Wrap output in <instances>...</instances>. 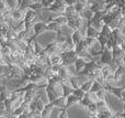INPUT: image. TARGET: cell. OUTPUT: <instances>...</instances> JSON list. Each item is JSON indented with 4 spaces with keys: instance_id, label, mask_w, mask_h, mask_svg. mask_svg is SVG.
<instances>
[{
    "instance_id": "obj_12",
    "label": "cell",
    "mask_w": 125,
    "mask_h": 118,
    "mask_svg": "<svg viewBox=\"0 0 125 118\" xmlns=\"http://www.w3.org/2000/svg\"><path fill=\"white\" fill-rule=\"evenodd\" d=\"M35 96H36V91H33V90L25 91V93L23 95V102L26 104H30L35 98Z\"/></svg>"
},
{
    "instance_id": "obj_34",
    "label": "cell",
    "mask_w": 125,
    "mask_h": 118,
    "mask_svg": "<svg viewBox=\"0 0 125 118\" xmlns=\"http://www.w3.org/2000/svg\"><path fill=\"white\" fill-rule=\"evenodd\" d=\"M102 88H103V85H101L100 83H98V82L93 81L90 92H91V93H97V92H99L100 90H102Z\"/></svg>"
},
{
    "instance_id": "obj_45",
    "label": "cell",
    "mask_w": 125,
    "mask_h": 118,
    "mask_svg": "<svg viewBox=\"0 0 125 118\" xmlns=\"http://www.w3.org/2000/svg\"><path fill=\"white\" fill-rule=\"evenodd\" d=\"M116 4L121 8V7H125V0H115Z\"/></svg>"
},
{
    "instance_id": "obj_2",
    "label": "cell",
    "mask_w": 125,
    "mask_h": 118,
    "mask_svg": "<svg viewBox=\"0 0 125 118\" xmlns=\"http://www.w3.org/2000/svg\"><path fill=\"white\" fill-rule=\"evenodd\" d=\"M61 55H62V65H64V66L73 65L75 61L77 60V57H78V55L76 54L75 50H70V51H67V52L61 53Z\"/></svg>"
},
{
    "instance_id": "obj_13",
    "label": "cell",
    "mask_w": 125,
    "mask_h": 118,
    "mask_svg": "<svg viewBox=\"0 0 125 118\" xmlns=\"http://www.w3.org/2000/svg\"><path fill=\"white\" fill-rule=\"evenodd\" d=\"M86 64H87V62L84 61L83 59H81V57L78 56L77 60L75 61V63H73V67H75L76 72H77V73H80V72H81V71L84 68Z\"/></svg>"
},
{
    "instance_id": "obj_26",
    "label": "cell",
    "mask_w": 125,
    "mask_h": 118,
    "mask_svg": "<svg viewBox=\"0 0 125 118\" xmlns=\"http://www.w3.org/2000/svg\"><path fill=\"white\" fill-rule=\"evenodd\" d=\"M54 22H56L57 24H59L61 26H65V24H67V18L65 17V15H62V14H61V15H57L56 18H55L54 20H53Z\"/></svg>"
},
{
    "instance_id": "obj_15",
    "label": "cell",
    "mask_w": 125,
    "mask_h": 118,
    "mask_svg": "<svg viewBox=\"0 0 125 118\" xmlns=\"http://www.w3.org/2000/svg\"><path fill=\"white\" fill-rule=\"evenodd\" d=\"M77 104H79V99L73 96V94L66 97V110L68 109V108L73 107V106L77 105Z\"/></svg>"
},
{
    "instance_id": "obj_5",
    "label": "cell",
    "mask_w": 125,
    "mask_h": 118,
    "mask_svg": "<svg viewBox=\"0 0 125 118\" xmlns=\"http://www.w3.org/2000/svg\"><path fill=\"white\" fill-rule=\"evenodd\" d=\"M65 8H66V6H65V3L62 1V0H55L54 3H53L47 10H50V11H52V12L56 13V14L61 15L64 13Z\"/></svg>"
},
{
    "instance_id": "obj_42",
    "label": "cell",
    "mask_w": 125,
    "mask_h": 118,
    "mask_svg": "<svg viewBox=\"0 0 125 118\" xmlns=\"http://www.w3.org/2000/svg\"><path fill=\"white\" fill-rule=\"evenodd\" d=\"M62 1L65 3V6L68 7V6H75L78 2V0H62Z\"/></svg>"
},
{
    "instance_id": "obj_30",
    "label": "cell",
    "mask_w": 125,
    "mask_h": 118,
    "mask_svg": "<svg viewBox=\"0 0 125 118\" xmlns=\"http://www.w3.org/2000/svg\"><path fill=\"white\" fill-rule=\"evenodd\" d=\"M59 32H61L62 34H64L65 37H70L71 33L73 32V30H71V29L69 28L67 24H65V26H62L61 28V31H59Z\"/></svg>"
},
{
    "instance_id": "obj_43",
    "label": "cell",
    "mask_w": 125,
    "mask_h": 118,
    "mask_svg": "<svg viewBox=\"0 0 125 118\" xmlns=\"http://www.w3.org/2000/svg\"><path fill=\"white\" fill-rule=\"evenodd\" d=\"M58 118H69L68 112H67L66 109L61 110V112H59V114H58Z\"/></svg>"
},
{
    "instance_id": "obj_25",
    "label": "cell",
    "mask_w": 125,
    "mask_h": 118,
    "mask_svg": "<svg viewBox=\"0 0 125 118\" xmlns=\"http://www.w3.org/2000/svg\"><path fill=\"white\" fill-rule=\"evenodd\" d=\"M86 109H87V112H88V114L90 115V116L98 114V108H97V105H95L94 103H90L88 106H87Z\"/></svg>"
},
{
    "instance_id": "obj_1",
    "label": "cell",
    "mask_w": 125,
    "mask_h": 118,
    "mask_svg": "<svg viewBox=\"0 0 125 118\" xmlns=\"http://www.w3.org/2000/svg\"><path fill=\"white\" fill-rule=\"evenodd\" d=\"M113 62V57H112V53H111V50H108L106 48L103 49L101 55L97 59V63L98 65L101 67L103 65H110Z\"/></svg>"
},
{
    "instance_id": "obj_21",
    "label": "cell",
    "mask_w": 125,
    "mask_h": 118,
    "mask_svg": "<svg viewBox=\"0 0 125 118\" xmlns=\"http://www.w3.org/2000/svg\"><path fill=\"white\" fill-rule=\"evenodd\" d=\"M25 11V10H24ZM24 11L23 10H20V9H17L12 12L13 15V19H14L15 22H21L23 21V17H24Z\"/></svg>"
},
{
    "instance_id": "obj_37",
    "label": "cell",
    "mask_w": 125,
    "mask_h": 118,
    "mask_svg": "<svg viewBox=\"0 0 125 118\" xmlns=\"http://www.w3.org/2000/svg\"><path fill=\"white\" fill-rule=\"evenodd\" d=\"M14 32L15 33H18V32H20V31H23V30H25V22L24 21H21V22H18L17 23V26H14Z\"/></svg>"
},
{
    "instance_id": "obj_51",
    "label": "cell",
    "mask_w": 125,
    "mask_h": 118,
    "mask_svg": "<svg viewBox=\"0 0 125 118\" xmlns=\"http://www.w3.org/2000/svg\"><path fill=\"white\" fill-rule=\"evenodd\" d=\"M122 116H123V118H125V105L123 107V112H122Z\"/></svg>"
},
{
    "instance_id": "obj_52",
    "label": "cell",
    "mask_w": 125,
    "mask_h": 118,
    "mask_svg": "<svg viewBox=\"0 0 125 118\" xmlns=\"http://www.w3.org/2000/svg\"><path fill=\"white\" fill-rule=\"evenodd\" d=\"M90 118H98L97 115H92V116H90Z\"/></svg>"
},
{
    "instance_id": "obj_9",
    "label": "cell",
    "mask_w": 125,
    "mask_h": 118,
    "mask_svg": "<svg viewBox=\"0 0 125 118\" xmlns=\"http://www.w3.org/2000/svg\"><path fill=\"white\" fill-rule=\"evenodd\" d=\"M52 104H53V106H54V108H57V109H59V110L66 109V97H64V96L57 97Z\"/></svg>"
},
{
    "instance_id": "obj_19",
    "label": "cell",
    "mask_w": 125,
    "mask_h": 118,
    "mask_svg": "<svg viewBox=\"0 0 125 118\" xmlns=\"http://www.w3.org/2000/svg\"><path fill=\"white\" fill-rule=\"evenodd\" d=\"M100 68H101V74H102V76L104 77V79H105L108 76H110L111 74L114 73V71H113V68L111 67V65H103Z\"/></svg>"
},
{
    "instance_id": "obj_8",
    "label": "cell",
    "mask_w": 125,
    "mask_h": 118,
    "mask_svg": "<svg viewBox=\"0 0 125 118\" xmlns=\"http://www.w3.org/2000/svg\"><path fill=\"white\" fill-rule=\"evenodd\" d=\"M83 38H84V35L82 34V32L80 30H75L70 35V39H71V41H73V44L75 48L82 41Z\"/></svg>"
},
{
    "instance_id": "obj_3",
    "label": "cell",
    "mask_w": 125,
    "mask_h": 118,
    "mask_svg": "<svg viewBox=\"0 0 125 118\" xmlns=\"http://www.w3.org/2000/svg\"><path fill=\"white\" fill-rule=\"evenodd\" d=\"M45 32H47L46 29V23L43 21H37L33 26V39H37L40 35L44 34Z\"/></svg>"
},
{
    "instance_id": "obj_4",
    "label": "cell",
    "mask_w": 125,
    "mask_h": 118,
    "mask_svg": "<svg viewBox=\"0 0 125 118\" xmlns=\"http://www.w3.org/2000/svg\"><path fill=\"white\" fill-rule=\"evenodd\" d=\"M23 21L25 22V23H29V24H34L35 22L40 21L39 14H37L36 12H34L33 10H31V9H26V10L24 11Z\"/></svg>"
},
{
    "instance_id": "obj_39",
    "label": "cell",
    "mask_w": 125,
    "mask_h": 118,
    "mask_svg": "<svg viewBox=\"0 0 125 118\" xmlns=\"http://www.w3.org/2000/svg\"><path fill=\"white\" fill-rule=\"evenodd\" d=\"M87 97H88L89 98V101L91 102V103H97L98 101H99V99H98V97H97V94H95V93H91V92H89V93H87Z\"/></svg>"
},
{
    "instance_id": "obj_47",
    "label": "cell",
    "mask_w": 125,
    "mask_h": 118,
    "mask_svg": "<svg viewBox=\"0 0 125 118\" xmlns=\"http://www.w3.org/2000/svg\"><path fill=\"white\" fill-rule=\"evenodd\" d=\"M120 12H121V17L122 18H125V7H121V10H120Z\"/></svg>"
},
{
    "instance_id": "obj_7",
    "label": "cell",
    "mask_w": 125,
    "mask_h": 118,
    "mask_svg": "<svg viewBox=\"0 0 125 118\" xmlns=\"http://www.w3.org/2000/svg\"><path fill=\"white\" fill-rule=\"evenodd\" d=\"M48 63L51 66H56V65H62V60L61 53H53V54L48 55Z\"/></svg>"
},
{
    "instance_id": "obj_27",
    "label": "cell",
    "mask_w": 125,
    "mask_h": 118,
    "mask_svg": "<svg viewBox=\"0 0 125 118\" xmlns=\"http://www.w3.org/2000/svg\"><path fill=\"white\" fill-rule=\"evenodd\" d=\"M100 34L103 35V37H106L109 38L111 34H112V30L110 29V26H106V24H104L103 26H102V29L100 30Z\"/></svg>"
},
{
    "instance_id": "obj_35",
    "label": "cell",
    "mask_w": 125,
    "mask_h": 118,
    "mask_svg": "<svg viewBox=\"0 0 125 118\" xmlns=\"http://www.w3.org/2000/svg\"><path fill=\"white\" fill-rule=\"evenodd\" d=\"M62 96H64V97H67V96H69V95L73 94V87H69V86H64V85H62Z\"/></svg>"
},
{
    "instance_id": "obj_23",
    "label": "cell",
    "mask_w": 125,
    "mask_h": 118,
    "mask_svg": "<svg viewBox=\"0 0 125 118\" xmlns=\"http://www.w3.org/2000/svg\"><path fill=\"white\" fill-rule=\"evenodd\" d=\"M80 15H81V17L83 18V19L86 20V21H88V22H89L91 19H92V17H93V12H92V11H91L89 8H86L81 13H80Z\"/></svg>"
},
{
    "instance_id": "obj_46",
    "label": "cell",
    "mask_w": 125,
    "mask_h": 118,
    "mask_svg": "<svg viewBox=\"0 0 125 118\" xmlns=\"http://www.w3.org/2000/svg\"><path fill=\"white\" fill-rule=\"evenodd\" d=\"M104 3H105V7H106V6H110V4L116 3V2H115V0H104Z\"/></svg>"
},
{
    "instance_id": "obj_18",
    "label": "cell",
    "mask_w": 125,
    "mask_h": 118,
    "mask_svg": "<svg viewBox=\"0 0 125 118\" xmlns=\"http://www.w3.org/2000/svg\"><path fill=\"white\" fill-rule=\"evenodd\" d=\"M75 52H76V54H79V53H81V52H83V51H88V45H87V42H86V40H84V38L82 39V41L80 42L79 44H78L77 46H76L75 49Z\"/></svg>"
},
{
    "instance_id": "obj_6",
    "label": "cell",
    "mask_w": 125,
    "mask_h": 118,
    "mask_svg": "<svg viewBox=\"0 0 125 118\" xmlns=\"http://www.w3.org/2000/svg\"><path fill=\"white\" fill-rule=\"evenodd\" d=\"M111 53H112V57H113V62H121L122 57L124 56L125 52L123 51V49L120 45H115L112 48L111 50Z\"/></svg>"
},
{
    "instance_id": "obj_36",
    "label": "cell",
    "mask_w": 125,
    "mask_h": 118,
    "mask_svg": "<svg viewBox=\"0 0 125 118\" xmlns=\"http://www.w3.org/2000/svg\"><path fill=\"white\" fill-rule=\"evenodd\" d=\"M108 39H109V38L103 37V35H101V34H99V37L97 38L98 42H99V44H100V45H101V48H102V49H103V48H105V45H106V42H108Z\"/></svg>"
},
{
    "instance_id": "obj_48",
    "label": "cell",
    "mask_w": 125,
    "mask_h": 118,
    "mask_svg": "<svg viewBox=\"0 0 125 118\" xmlns=\"http://www.w3.org/2000/svg\"><path fill=\"white\" fill-rule=\"evenodd\" d=\"M2 23H4V18L2 15V13H0V24H2Z\"/></svg>"
},
{
    "instance_id": "obj_41",
    "label": "cell",
    "mask_w": 125,
    "mask_h": 118,
    "mask_svg": "<svg viewBox=\"0 0 125 118\" xmlns=\"http://www.w3.org/2000/svg\"><path fill=\"white\" fill-rule=\"evenodd\" d=\"M6 10H8V6L6 3V0H0V13H3Z\"/></svg>"
},
{
    "instance_id": "obj_53",
    "label": "cell",
    "mask_w": 125,
    "mask_h": 118,
    "mask_svg": "<svg viewBox=\"0 0 125 118\" xmlns=\"http://www.w3.org/2000/svg\"><path fill=\"white\" fill-rule=\"evenodd\" d=\"M0 53H1V43H0Z\"/></svg>"
},
{
    "instance_id": "obj_44",
    "label": "cell",
    "mask_w": 125,
    "mask_h": 118,
    "mask_svg": "<svg viewBox=\"0 0 125 118\" xmlns=\"http://www.w3.org/2000/svg\"><path fill=\"white\" fill-rule=\"evenodd\" d=\"M120 102H121L123 105H125V87H123L121 93V97H120Z\"/></svg>"
},
{
    "instance_id": "obj_32",
    "label": "cell",
    "mask_w": 125,
    "mask_h": 118,
    "mask_svg": "<svg viewBox=\"0 0 125 118\" xmlns=\"http://www.w3.org/2000/svg\"><path fill=\"white\" fill-rule=\"evenodd\" d=\"M73 8H75L76 12H77L78 14H80V13H81L82 11H83L84 9H86V6H84V4L82 3V2L80 1V0H78V2L75 4V6H73Z\"/></svg>"
},
{
    "instance_id": "obj_20",
    "label": "cell",
    "mask_w": 125,
    "mask_h": 118,
    "mask_svg": "<svg viewBox=\"0 0 125 118\" xmlns=\"http://www.w3.org/2000/svg\"><path fill=\"white\" fill-rule=\"evenodd\" d=\"M29 9H31V10H33L34 12H36L37 14H40V13L44 10V7L42 6V3L40 1H34L30 7H29Z\"/></svg>"
},
{
    "instance_id": "obj_31",
    "label": "cell",
    "mask_w": 125,
    "mask_h": 118,
    "mask_svg": "<svg viewBox=\"0 0 125 118\" xmlns=\"http://www.w3.org/2000/svg\"><path fill=\"white\" fill-rule=\"evenodd\" d=\"M17 41H28V34H26V31H20L17 33V38H15Z\"/></svg>"
},
{
    "instance_id": "obj_22",
    "label": "cell",
    "mask_w": 125,
    "mask_h": 118,
    "mask_svg": "<svg viewBox=\"0 0 125 118\" xmlns=\"http://www.w3.org/2000/svg\"><path fill=\"white\" fill-rule=\"evenodd\" d=\"M95 105H97V108H98V113H99V112H104V110L110 109L105 99H101V101H98L97 103H95Z\"/></svg>"
},
{
    "instance_id": "obj_11",
    "label": "cell",
    "mask_w": 125,
    "mask_h": 118,
    "mask_svg": "<svg viewBox=\"0 0 125 118\" xmlns=\"http://www.w3.org/2000/svg\"><path fill=\"white\" fill-rule=\"evenodd\" d=\"M99 34H100V32L97 30V29H94L93 26H91L88 24V26H87V29H86V32H84V37L97 39V38L99 37Z\"/></svg>"
},
{
    "instance_id": "obj_50",
    "label": "cell",
    "mask_w": 125,
    "mask_h": 118,
    "mask_svg": "<svg viewBox=\"0 0 125 118\" xmlns=\"http://www.w3.org/2000/svg\"><path fill=\"white\" fill-rule=\"evenodd\" d=\"M121 63L123 64V65H125V54H124V56L122 57V60H121Z\"/></svg>"
},
{
    "instance_id": "obj_17",
    "label": "cell",
    "mask_w": 125,
    "mask_h": 118,
    "mask_svg": "<svg viewBox=\"0 0 125 118\" xmlns=\"http://www.w3.org/2000/svg\"><path fill=\"white\" fill-rule=\"evenodd\" d=\"M69 81H70V85H71V87H73V90H76V88H79L80 86H81V81H80L78 74L70 76V77H69Z\"/></svg>"
},
{
    "instance_id": "obj_28",
    "label": "cell",
    "mask_w": 125,
    "mask_h": 118,
    "mask_svg": "<svg viewBox=\"0 0 125 118\" xmlns=\"http://www.w3.org/2000/svg\"><path fill=\"white\" fill-rule=\"evenodd\" d=\"M6 3H7V6H8V9H10V10H12V11L17 10V9L19 8V4H18L17 0H6Z\"/></svg>"
},
{
    "instance_id": "obj_40",
    "label": "cell",
    "mask_w": 125,
    "mask_h": 118,
    "mask_svg": "<svg viewBox=\"0 0 125 118\" xmlns=\"http://www.w3.org/2000/svg\"><path fill=\"white\" fill-rule=\"evenodd\" d=\"M90 103H91V102L89 101V98L87 97V95L81 99V101H79V105L82 106V107H84V108H87V106H88Z\"/></svg>"
},
{
    "instance_id": "obj_24",
    "label": "cell",
    "mask_w": 125,
    "mask_h": 118,
    "mask_svg": "<svg viewBox=\"0 0 125 118\" xmlns=\"http://www.w3.org/2000/svg\"><path fill=\"white\" fill-rule=\"evenodd\" d=\"M92 83H93V81L92 79H90V81H87V82H84V83H82L81 84V86H80V90L82 91L83 93H89L90 92V90H91V86H92Z\"/></svg>"
},
{
    "instance_id": "obj_38",
    "label": "cell",
    "mask_w": 125,
    "mask_h": 118,
    "mask_svg": "<svg viewBox=\"0 0 125 118\" xmlns=\"http://www.w3.org/2000/svg\"><path fill=\"white\" fill-rule=\"evenodd\" d=\"M95 94H97L98 99H99V101H101V99H105V97H106V94H108V92H106V91L104 90V87H103L102 90H100L99 92L95 93Z\"/></svg>"
},
{
    "instance_id": "obj_33",
    "label": "cell",
    "mask_w": 125,
    "mask_h": 118,
    "mask_svg": "<svg viewBox=\"0 0 125 118\" xmlns=\"http://www.w3.org/2000/svg\"><path fill=\"white\" fill-rule=\"evenodd\" d=\"M73 95L75 97H77L79 101H81L82 98H83L84 96H86V93H83L80 88H76V90H73Z\"/></svg>"
},
{
    "instance_id": "obj_10",
    "label": "cell",
    "mask_w": 125,
    "mask_h": 118,
    "mask_svg": "<svg viewBox=\"0 0 125 118\" xmlns=\"http://www.w3.org/2000/svg\"><path fill=\"white\" fill-rule=\"evenodd\" d=\"M54 106H53L52 103H47L45 104V106H44V109L42 110L41 113V117L42 118H50L52 116L53 114V110H54Z\"/></svg>"
},
{
    "instance_id": "obj_14",
    "label": "cell",
    "mask_w": 125,
    "mask_h": 118,
    "mask_svg": "<svg viewBox=\"0 0 125 118\" xmlns=\"http://www.w3.org/2000/svg\"><path fill=\"white\" fill-rule=\"evenodd\" d=\"M78 13L76 12L75 8H73V6H68L65 8V11L64 13H62V15H65V17L67 18V20L68 19H73V18H75L76 15H77Z\"/></svg>"
},
{
    "instance_id": "obj_29",
    "label": "cell",
    "mask_w": 125,
    "mask_h": 118,
    "mask_svg": "<svg viewBox=\"0 0 125 118\" xmlns=\"http://www.w3.org/2000/svg\"><path fill=\"white\" fill-rule=\"evenodd\" d=\"M113 114H114V113H113L112 110L108 109V110H104V112H99L97 114V116H98V118H111Z\"/></svg>"
},
{
    "instance_id": "obj_49",
    "label": "cell",
    "mask_w": 125,
    "mask_h": 118,
    "mask_svg": "<svg viewBox=\"0 0 125 118\" xmlns=\"http://www.w3.org/2000/svg\"><path fill=\"white\" fill-rule=\"evenodd\" d=\"M17 118H28V115H25V114H22V115H20V116H18Z\"/></svg>"
},
{
    "instance_id": "obj_16",
    "label": "cell",
    "mask_w": 125,
    "mask_h": 118,
    "mask_svg": "<svg viewBox=\"0 0 125 118\" xmlns=\"http://www.w3.org/2000/svg\"><path fill=\"white\" fill-rule=\"evenodd\" d=\"M61 28L62 26L59 24H57L56 22L54 21H51L48 23H46V29H47V32H54V33H57L61 31Z\"/></svg>"
}]
</instances>
